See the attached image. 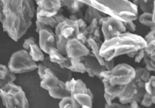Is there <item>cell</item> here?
I'll use <instances>...</instances> for the list:
<instances>
[{"mask_svg": "<svg viewBox=\"0 0 155 108\" xmlns=\"http://www.w3.org/2000/svg\"><path fill=\"white\" fill-rule=\"evenodd\" d=\"M137 19L142 25L147 26L150 30H155L154 12H153V13L143 12L140 16H138Z\"/></svg>", "mask_w": 155, "mask_h": 108, "instance_id": "83f0119b", "label": "cell"}, {"mask_svg": "<svg viewBox=\"0 0 155 108\" xmlns=\"http://www.w3.org/2000/svg\"><path fill=\"white\" fill-rule=\"evenodd\" d=\"M65 88L68 92H69L70 95L81 93V94H88L90 97L94 98L92 91L88 89L85 83L81 80H75L71 78V80L65 81Z\"/></svg>", "mask_w": 155, "mask_h": 108, "instance_id": "9a60e30c", "label": "cell"}, {"mask_svg": "<svg viewBox=\"0 0 155 108\" xmlns=\"http://www.w3.org/2000/svg\"><path fill=\"white\" fill-rule=\"evenodd\" d=\"M143 50L152 60L155 61V41L147 43L146 46L143 48Z\"/></svg>", "mask_w": 155, "mask_h": 108, "instance_id": "836d02e7", "label": "cell"}, {"mask_svg": "<svg viewBox=\"0 0 155 108\" xmlns=\"http://www.w3.org/2000/svg\"><path fill=\"white\" fill-rule=\"evenodd\" d=\"M135 77L140 79L142 81L147 83L150 78V72L147 70L144 67H137L135 69Z\"/></svg>", "mask_w": 155, "mask_h": 108, "instance_id": "4dcf8cb0", "label": "cell"}, {"mask_svg": "<svg viewBox=\"0 0 155 108\" xmlns=\"http://www.w3.org/2000/svg\"><path fill=\"white\" fill-rule=\"evenodd\" d=\"M102 82L104 86L105 94H108L114 99L119 97L122 93L124 92V88H125V86H111L106 79H102Z\"/></svg>", "mask_w": 155, "mask_h": 108, "instance_id": "603a6c76", "label": "cell"}, {"mask_svg": "<svg viewBox=\"0 0 155 108\" xmlns=\"http://www.w3.org/2000/svg\"><path fill=\"white\" fill-rule=\"evenodd\" d=\"M46 70L47 67L42 63H39L37 64V72H38V75L40 76L41 80H42L44 78V75H45V73H46Z\"/></svg>", "mask_w": 155, "mask_h": 108, "instance_id": "8d00e7d4", "label": "cell"}, {"mask_svg": "<svg viewBox=\"0 0 155 108\" xmlns=\"http://www.w3.org/2000/svg\"><path fill=\"white\" fill-rule=\"evenodd\" d=\"M56 37V48L62 55L66 56V43L70 39L75 38L79 33V28L76 21L66 18L63 22L57 26L54 29Z\"/></svg>", "mask_w": 155, "mask_h": 108, "instance_id": "8992f818", "label": "cell"}, {"mask_svg": "<svg viewBox=\"0 0 155 108\" xmlns=\"http://www.w3.org/2000/svg\"><path fill=\"white\" fill-rule=\"evenodd\" d=\"M102 13H101L100 12H99L98 10H96L95 9H94L92 6H87V9L85 11V16L83 19H85V21L87 23L89 24L93 20V19H96L99 23V26H101L102 22V19H104L105 16H102Z\"/></svg>", "mask_w": 155, "mask_h": 108, "instance_id": "cb8c5ba5", "label": "cell"}, {"mask_svg": "<svg viewBox=\"0 0 155 108\" xmlns=\"http://www.w3.org/2000/svg\"><path fill=\"white\" fill-rule=\"evenodd\" d=\"M145 92L149 94L151 96H155V77L154 76H150V80L144 84Z\"/></svg>", "mask_w": 155, "mask_h": 108, "instance_id": "1f68e13d", "label": "cell"}, {"mask_svg": "<svg viewBox=\"0 0 155 108\" xmlns=\"http://www.w3.org/2000/svg\"><path fill=\"white\" fill-rule=\"evenodd\" d=\"M66 57L68 59L82 58L90 54L88 46L83 45L76 38L70 39L66 43Z\"/></svg>", "mask_w": 155, "mask_h": 108, "instance_id": "8fae6325", "label": "cell"}, {"mask_svg": "<svg viewBox=\"0 0 155 108\" xmlns=\"http://www.w3.org/2000/svg\"><path fill=\"white\" fill-rule=\"evenodd\" d=\"M0 97L5 108H29L26 93L14 83H9L0 88Z\"/></svg>", "mask_w": 155, "mask_h": 108, "instance_id": "277c9868", "label": "cell"}, {"mask_svg": "<svg viewBox=\"0 0 155 108\" xmlns=\"http://www.w3.org/2000/svg\"><path fill=\"white\" fill-rule=\"evenodd\" d=\"M23 49L28 52L30 57L36 63L37 62L41 63L45 58L44 53L41 49L40 46L36 43L35 40L34 38H28L25 40L23 44Z\"/></svg>", "mask_w": 155, "mask_h": 108, "instance_id": "4fadbf2b", "label": "cell"}, {"mask_svg": "<svg viewBox=\"0 0 155 108\" xmlns=\"http://www.w3.org/2000/svg\"><path fill=\"white\" fill-rule=\"evenodd\" d=\"M36 14L44 17H52L61 9V0H37Z\"/></svg>", "mask_w": 155, "mask_h": 108, "instance_id": "30bf717a", "label": "cell"}, {"mask_svg": "<svg viewBox=\"0 0 155 108\" xmlns=\"http://www.w3.org/2000/svg\"><path fill=\"white\" fill-rule=\"evenodd\" d=\"M146 43H150L152 41H155V30H150L148 34H147L146 37L143 38Z\"/></svg>", "mask_w": 155, "mask_h": 108, "instance_id": "60d3db41", "label": "cell"}, {"mask_svg": "<svg viewBox=\"0 0 155 108\" xmlns=\"http://www.w3.org/2000/svg\"><path fill=\"white\" fill-rule=\"evenodd\" d=\"M81 61L84 63V65L86 67H88V68L92 70L95 77H99L100 73L106 70V68H105V66H101L99 63V62L95 59V58L92 56V54L91 52H90V54L88 55V56L81 58Z\"/></svg>", "mask_w": 155, "mask_h": 108, "instance_id": "d6986e66", "label": "cell"}, {"mask_svg": "<svg viewBox=\"0 0 155 108\" xmlns=\"http://www.w3.org/2000/svg\"><path fill=\"white\" fill-rule=\"evenodd\" d=\"M61 7H65L66 9L71 13V15L77 14L80 12V9L84 6V4L81 2V1H78V0H62Z\"/></svg>", "mask_w": 155, "mask_h": 108, "instance_id": "d4e9b609", "label": "cell"}, {"mask_svg": "<svg viewBox=\"0 0 155 108\" xmlns=\"http://www.w3.org/2000/svg\"><path fill=\"white\" fill-rule=\"evenodd\" d=\"M16 79V74L11 73L7 66L0 64V88L9 83H13Z\"/></svg>", "mask_w": 155, "mask_h": 108, "instance_id": "7402d4cb", "label": "cell"}, {"mask_svg": "<svg viewBox=\"0 0 155 108\" xmlns=\"http://www.w3.org/2000/svg\"><path fill=\"white\" fill-rule=\"evenodd\" d=\"M134 4H135L138 7L139 5L140 7V9L143 11V12H147V13H153L154 12V1L151 0V1H134Z\"/></svg>", "mask_w": 155, "mask_h": 108, "instance_id": "f546056e", "label": "cell"}, {"mask_svg": "<svg viewBox=\"0 0 155 108\" xmlns=\"http://www.w3.org/2000/svg\"><path fill=\"white\" fill-rule=\"evenodd\" d=\"M136 52H130V53H128V54H127V56H128L130 58H134V56H135V55H136Z\"/></svg>", "mask_w": 155, "mask_h": 108, "instance_id": "c3c4849f", "label": "cell"}, {"mask_svg": "<svg viewBox=\"0 0 155 108\" xmlns=\"http://www.w3.org/2000/svg\"><path fill=\"white\" fill-rule=\"evenodd\" d=\"M146 45L142 37L126 32L117 37L104 40L100 46V56L105 60H111L124 54L137 52L143 49Z\"/></svg>", "mask_w": 155, "mask_h": 108, "instance_id": "7a4b0ae2", "label": "cell"}, {"mask_svg": "<svg viewBox=\"0 0 155 108\" xmlns=\"http://www.w3.org/2000/svg\"><path fill=\"white\" fill-rule=\"evenodd\" d=\"M70 59L71 62V66L68 69L69 71L80 73H85V66L84 65V63L81 61V58H76V59Z\"/></svg>", "mask_w": 155, "mask_h": 108, "instance_id": "f1b7e54d", "label": "cell"}, {"mask_svg": "<svg viewBox=\"0 0 155 108\" xmlns=\"http://www.w3.org/2000/svg\"><path fill=\"white\" fill-rule=\"evenodd\" d=\"M105 108H127L126 105H123L118 103H112L111 104H105Z\"/></svg>", "mask_w": 155, "mask_h": 108, "instance_id": "ee69618b", "label": "cell"}, {"mask_svg": "<svg viewBox=\"0 0 155 108\" xmlns=\"http://www.w3.org/2000/svg\"><path fill=\"white\" fill-rule=\"evenodd\" d=\"M39 34V46L44 53H48L49 50L56 47V37L52 29L45 28L41 30Z\"/></svg>", "mask_w": 155, "mask_h": 108, "instance_id": "7c38bea8", "label": "cell"}, {"mask_svg": "<svg viewBox=\"0 0 155 108\" xmlns=\"http://www.w3.org/2000/svg\"><path fill=\"white\" fill-rule=\"evenodd\" d=\"M135 69L127 63H120L115 66L110 71H102L99 78L106 79L111 86H126L135 78Z\"/></svg>", "mask_w": 155, "mask_h": 108, "instance_id": "5b68a950", "label": "cell"}, {"mask_svg": "<svg viewBox=\"0 0 155 108\" xmlns=\"http://www.w3.org/2000/svg\"><path fill=\"white\" fill-rule=\"evenodd\" d=\"M36 16H37V21L42 23L44 26H46L47 28L52 29V30H54L59 23L63 22L66 19L65 16L62 14L61 11L56 16H52V17H44V16H41L37 14H36Z\"/></svg>", "mask_w": 155, "mask_h": 108, "instance_id": "ac0fdd59", "label": "cell"}, {"mask_svg": "<svg viewBox=\"0 0 155 108\" xmlns=\"http://www.w3.org/2000/svg\"><path fill=\"white\" fill-rule=\"evenodd\" d=\"M76 22L78 23V28H79V32L84 31L86 29L87 26H88V23L85 21V19H83V18H79Z\"/></svg>", "mask_w": 155, "mask_h": 108, "instance_id": "b9f144b4", "label": "cell"}, {"mask_svg": "<svg viewBox=\"0 0 155 108\" xmlns=\"http://www.w3.org/2000/svg\"><path fill=\"white\" fill-rule=\"evenodd\" d=\"M78 41H79L81 43H82L83 45H85L87 46V43H88V38H87L86 36L83 33L81 32H79V33H78V35L76 36L75 37Z\"/></svg>", "mask_w": 155, "mask_h": 108, "instance_id": "ab89813d", "label": "cell"}, {"mask_svg": "<svg viewBox=\"0 0 155 108\" xmlns=\"http://www.w3.org/2000/svg\"><path fill=\"white\" fill-rule=\"evenodd\" d=\"M144 84L140 79L135 77L132 82L125 86L124 92L118 97L120 103L123 105L128 104L132 102L139 103L146 93Z\"/></svg>", "mask_w": 155, "mask_h": 108, "instance_id": "ba28073f", "label": "cell"}, {"mask_svg": "<svg viewBox=\"0 0 155 108\" xmlns=\"http://www.w3.org/2000/svg\"><path fill=\"white\" fill-rule=\"evenodd\" d=\"M83 33L87 37V38L91 39V40H94L96 43L99 44V46L102 45V42H101V33L100 30H99V26L98 21L96 19H93L89 24L87 26L86 29Z\"/></svg>", "mask_w": 155, "mask_h": 108, "instance_id": "2e32d148", "label": "cell"}, {"mask_svg": "<svg viewBox=\"0 0 155 108\" xmlns=\"http://www.w3.org/2000/svg\"><path fill=\"white\" fill-rule=\"evenodd\" d=\"M140 103L145 107H150L155 103V96H151L147 93H145Z\"/></svg>", "mask_w": 155, "mask_h": 108, "instance_id": "d6a6232c", "label": "cell"}, {"mask_svg": "<svg viewBox=\"0 0 155 108\" xmlns=\"http://www.w3.org/2000/svg\"><path fill=\"white\" fill-rule=\"evenodd\" d=\"M143 61L145 63V67L147 70H148L149 72L150 71H154L155 70V61L152 60L149 56H147L146 53H145V56L143 57Z\"/></svg>", "mask_w": 155, "mask_h": 108, "instance_id": "e575fe53", "label": "cell"}, {"mask_svg": "<svg viewBox=\"0 0 155 108\" xmlns=\"http://www.w3.org/2000/svg\"><path fill=\"white\" fill-rule=\"evenodd\" d=\"M48 58L49 60L53 63H56L58 65H60L61 63H64L67 61L68 58L66 57L65 56H64L57 49L56 47H53L51 48L48 52Z\"/></svg>", "mask_w": 155, "mask_h": 108, "instance_id": "4316f807", "label": "cell"}, {"mask_svg": "<svg viewBox=\"0 0 155 108\" xmlns=\"http://www.w3.org/2000/svg\"><path fill=\"white\" fill-rule=\"evenodd\" d=\"M58 82H59V79L55 77L53 73H51V70L47 67L45 75L41 81V88L48 91L56 87L58 84Z\"/></svg>", "mask_w": 155, "mask_h": 108, "instance_id": "ffe728a7", "label": "cell"}, {"mask_svg": "<svg viewBox=\"0 0 155 108\" xmlns=\"http://www.w3.org/2000/svg\"><path fill=\"white\" fill-rule=\"evenodd\" d=\"M85 73H88V75L90 77H95V76H94L93 72L92 71V70L88 68V67H86V66H85Z\"/></svg>", "mask_w": 155, "mask_h": 108, "instance_id": "bcb514c9", "label": "cell"}, {"mask_svg": "<svg viewBox=\"0 0 155 108\" xmlns=\"http://www.w3.org/2000/svg\"><path fill=\"white\" fill-rule=\"evenodd\" d=\"M124 26L125 27L126 30H128L129 33L130 32L131 33H134L137 30V26L134 24V22H127V23H124Z\"/></svg>", "mask_w": 155, "mask_h": 108, "instance_id": "f35d334b", "label": "cell"}, {"mask_svg": "<svg viewBox=\"0 0 155 108\" xmlns=\"http://www.w3.org/2000/svg\"><path fill=\"white\" fill-rule=\"evenodd\" d=\"M130 104V105L127 106V108H137V106H138V103H137V102H132Z\"/></svg>", "mask_w": 155, "mask_h": 108, "instance_id": "7dc6e473", "label": "cell"}, {"mask_svg": "<svg viewBox=\"0 0 155 108\" xmlns=\"http://www.w3.org/2000/svg\"><path fill=\"white\" fill-rule=\"evenodd\" d=\"M137 108H141V107H140V106H139V105H138V106H137Z\"/></svg>", "mask_w": 155, "mask_h": 108, "instance_id": "f907efd6", "label": "cell"}, {"mask_svg": "<svg viewBox=\"0 0 155 108\" xmlns=\"http://www.w3.org/2000/svg\"><path fill=\"white\" fill-rule=\"evenodd\" d=\"M104 66L107 71H110L111 70H113V68L115 66L114 59H111V60H105Z\"/></svg>", "mask_w": 155, "mask_h": 108, "instance_id": "7bdbcfd3", "label": "cell"}, {"mask_svg": "<svg viewBox=\"0 0 155 108\" xmlns=\"http://www.w3.org/2000/svg\"><path fill=\"white\" fill-rule=\"evenodd\" d=\"M3 30L16 42L19 41L32 25L36 8L32 0H2Z\"/></svg>", "mask_w": 155, "mask_h": 108, "instance_id": "6da1fadb", "label": "cell"}, {"mask_svg": "<svg viewBox=\"0 0 155 108\" xmlns=\"http://www.w3.org/2000/svg\"><path fill=\"white\" fill-rule=\"evenodd\" d=\"M81 2L123 23L138 18L137 6L128 0H81Z\"/></svg>", "mask_w": 155, "mask_h": 108, "instance_id": "3957f363", "label": "cell"}, {"mask_svg": "<svg viewBox=\"0 0 155 108\" xmlns=\"http://www.w3.org/2000/svg\"><path fill=\"white\" fill-rule=\"evenodd\" d=\"M81 108H92V107H89V106H82V107Z\"/></svg>", "mask_w": 155, "mask_h": 108, "instance_id": "681fc988", "label": "cell"}, {"mask_svg": "<svg viewBox=\"0 0 155 108\" xmlns=\"http://www.w3.org/2000/svg\"><path fill=\"white\" fill-rule=\"evenodd\" d=\"M59 108H73L71 105V98L70 97H66L61 100L59 102Z\"/></svg>", "mask_w": 155, "mask_h": 108, "instance_id": "d590c367", "label": "cell"}, {"mask_svg": "<svg viewBox=\"0 0 155 108\" xmlns=\"http://www.w3.org/2000/svg\"><path fill=\"white\" fill-rule=\"evenodd\" d=\"M41 63L46 67H48L51 70V73L59 79V80H62L64 82H65V81H68V80L72 78L71 77V72L69 71L68 70L61 68L60 66L56 64V63H51L49 60L48 56H45L44 59Z\"/></svg>", "mask_w": 155, "mask_h": 108, "instance_id": "5bb4252c", "label": "cell"}, {"mask_svg": "<svg viewBox=\"0 0 155 108\" xmlns=\"http://www.w3.org/2000/svg\"><path fill=\"white\" fill-rule=\"evenodd\" d=\"M48 93L50 96L54 99L61 100L64 97L71 96L69 92H68L65 88V82H64L62 80H59L58 85L54 87L53 89L48 91Z\"/></svg>", "mask_w": 155, "mask_h": 108, "instance_id": "44dd1931", "label": "cell"}, {"mask_svg": "<svg viewBox=\"0 0 155 108\" xmlns=\"http://www.w3.org/2000/svg\"><path fill=\"white\" fill-rule=\"evenodd\" d=\"M2 10H3V5H2V0L0 1V22L1 23L3 21V12H2Z\"/></svg>", "mask_w": 155, "mask_h": 108, "instance_id": "f6af8a7d", "label": "cell"}, {"mask_svg": "<svg viewBox=\"0 0 155 108\" xmlns=\"http://www.w3.org/2000/svg\"><path fill=\"white\" fill-rule=\"evenodd\" d=\"M71 105L73 108H81L86 106L92 107L93 104V98L87 94H74L71 95Z\"/></svg>", "mask_w": 155, "mask_h": 108, "instance_id": "e0dca14e", "label": "cell"}, {"mask_svg": "<svg viewBox=\"0 0 155 108\" xmlns=\"http://www.w3.org/2000/svg\"><path fill=\"white\" fill-rule=\"evenodd\" d=\"M87 46L90 48V52L92 54V56L95 58L97 61L99 62L101 66H104L105 59L100 56V46L94 41V40L88 39Z\"/></svg>", "mask_w": 155, "mask_h": 108, "instance_id": "484cf974", "label": "cell"}, {"mask_svg": "<svg viewBox=\"0 0 155 108\" xmlns=\"http://www.w3.org/2000/svg\"><path fill=\"white\" fill-rule=\"evenodd\" d=\"M101 27V32L105 40L117 37L121 33L127 32L124 23L109 16H105L102 19Z\"/></svg>", "mask_w": 155, "mask_h": 108, "instance_id": "9c48e42d", "label": "cell"}, {"mask_svg": "<svg viewBox=\"0 0 155 108\" xmlns=\"http://www.w3.org/2000/svg\"><path fill=\"white\" fill-rule=\"evenodd\" d=\"M145 56V52L143 50V49H140L137 52H136V55L134 56V60H135L136 63H140L142 60L143 59V57Z\"/></svg>", "mask_w": 155, "mask_h": 108, "instance_id": "74e56055", "label": "cell"}, {"mask_svg": "<svg viewBox=\"0 0 155 108\" xmlns=\"http://www.w3.org/2000/svg\"><path fill=\"white\" fill-rule=\"evenodd\" d=\"M7 67L14 74L24 73L37 70V63L33 60L27 51L21 49L12 54Z\"/></svg>", "mask_w": 155, "mask_h": 108, "instance_id": "52a82bcc", "label": "cell"}]
</instances>
